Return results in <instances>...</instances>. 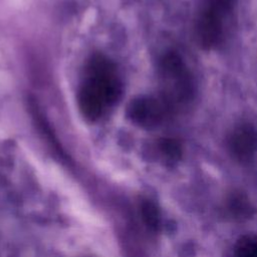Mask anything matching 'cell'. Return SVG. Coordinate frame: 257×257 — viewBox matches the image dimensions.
<instances>
[{
    "instance_id": "2",
    "label": "cell",
    "mask_w": 257,
    "mask_h": 257,
    "mask_svg": "<svg viewBox=\"0 0 257 257\" xmlns=\"http://www.w3.org/2000/svg\"><path fill=\"white\" fill-rule=\"evenodd\" d=\"M162 96L173 107L190 103L196 93V84L190 68L176 51L165 53L159 64Z\"/></svg>"
},
{
    "instance_id": "6",
    "label": "cell",
    "mask_w": 257,
    "mask_h": 257,
    "mask_svg": "<svg viewBox=\"0 0 257 257\" xmlns=\"http://www.w3.org/2000/svg\"><path fill=\"white\" fill-rule=\"evenodd\" d=\"M222 208L225 216L235 222L247 221L256 212L249 197L241 191H233L228 194Z\"/></svg>"
},
{
    "instance_id": "7",
    "label": "cell",
    "mask_w": 257,
    "mask_h": 257,
    "mask_svg": "<svg viewBox=\"0 0 257 257\" xmlns=\"http://www.w3.org/2000/svg\"><path fill=\"white\" fill-rule=\"evenodd\" d=\"M157 150L163 161L168 165L177 164L183 156L181 143L173 138H162L157 143Z\"/></svg>"
},
{
    "instance_id": "4",
    "label": "cell",
    "mask_w": 257,
    "mask_h": 257,
    "mask_svg": "<svg viewBox=\"0 0 257 257\" xmlns=\"http://www.w3.org/2000/svg\"><path fill=\"white\" fill-rule=\"evenodd\" d=\"M172 111L173 107L162 95H143L132 99L126 108V115L136 125L154 130L162 125Z\"/></svg>"
},
{
    "instance_id": "1",
    "label": "cell",
    "mask_w": 257,
    "mask_h": 257,
    "mask_svg": "<svg viewBox=\"0 0 257 257\" xmlns=\"http://www.w3.org/2000/svg\"><path fill=\"white\" fill-rule=\"evenodd\" d=\"M84 76L77 103L82 115L94 121L119 100L122 86L115 65L102 54H94L89 58Z\"/></svg>"
},
{
    "instance_id": "8",
    "label": "cell",
    "mask_w": 257,
    "mask_h": 257,
    "mask_svg": "<svg viewBox=\"0 0 257 257\" xmlns=\"http://www.w3.org/2000/svg\"><path fill=\"white\" fill-rule=\"evenodd\" d=\"M141 213L146 226L155 232L160 231L162 227V217L158 206L150 201L145 200L141 206Z\"/></svg>"
},
{
    "instance_id": "5",
    "label": "cell",
    "mask_w": 257,
    "mask_h": 257,
    "mask_svg": "<svg viewBox=\"0 0 257 257\" xmlns=\"http://www.w3.org/2000/svg\"><path fill=\"white\" fill-rule=\"evenodd\" d=\"M227 148L234 160L241 164L252 162L257 154V130L248 122L232 128L227 138Z\"/></svg>"
},
{
    "instance_id": "9",
    "label": "cell",
    "mask_w": 257,
    "mask_h": 257,
    "mask_svg": "<svg viewBox=\"0 0 257 257\" xmlns=\"http://www.w3.org/2000/svg\"><path fill=\"white\" fill-rule=\"evenodd\" d=\"M236 257H257V234L240 237L234 247Z\"/></svg>"
},
{
    "instance_id": "3",
    "label": "cell",
    "mask_w": 257,
    "mask_h": 257,
    "mask_svg": "<svg viewBox=\"0 0 257 257\" xmlns=\"http://www.w3.org/2000/svg\"><path fill=\"white\" fill-rule=\"evenodd\" d=\"M236 0H204L195 20L194 35L204 49H214L226 37Z\"/></svg>"
}]
</instances>
